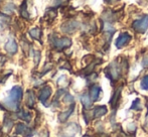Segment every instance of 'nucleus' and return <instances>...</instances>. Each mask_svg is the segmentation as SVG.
I'll return each instance as SVG.
<instances>
[{
    "mask_svg": "<svg viewBox=\"0 0 148 137\" xmlns=\"http://www.w3.org/2000/svg\"><path fill=\"white\" fill-rule=\"evenodd\" d=\"M21 98H22V89L18 86L13 87L12 90L10 91L8 97L4 101V105L6 106L7 109L16 110L18 107V103H19Z\"/></svg>",
    "mask_w": 148,
    "mask_h": 137,
    "instance_id": "1",
    "label": "nucleus"
},
{
    "mask_svg": "<svg viewBox=\"0 0 148 137\" xmlns=\"http://www.w3.org/2000/svg\"><path fill=\"white\" fill-rule=\"evenodd\" d=\"M132 27L139 34H144L148 27V15L139 20H135L132 24Z\"/></svg>",
    "mask_w": 148,
    "mask_h": 137,
    "instance_id": "2",
    "label": "nucleus"
},
{
    "mask_svg": "<svg viewBox=\"0 0 148 137\" xmlns=\"http://www.w3.org/2000/svg\"><path fill=\"white\" fill-rule=\"evenodd\" d=\"M131 39V35L124 32V34H121L118 36V38L116 39V47L118 49H121V47H125L126 45H128V42Z\"/></svg>",
    "mask_w": 148,
    "mask_h": 137,
    "instance_id": "3",
    "label": "nucleus"
},
{
    "mask_svg": "<svg viewBox=\"0 0 148 137\" xmlns=\"http://www.w3.org/2000/svg\"><path fill=\"white\" fill-rule=\"evenodd\" d=\"M53 43L57 49H64L72 45V41L69 38H53Z\"/></svg>",
    "mask_w": 148,
    "mask_h": 137,
    "instance_id": "4",
    "label": "nucleus"
},
{
    "mask_svg": "<svg viewBox=\"0 0 148 137\" xmlns=\"http://www.w3.org/2000/svg\"><path fill=\"white\" fill-rule=\"evenodd\" d=\"M51 88H49V87H45V88L40 91V94H39V100H40L43 104H45L47 100L49 98V96H51Z\"/></svg>",
    "mask_w": 148,
    "mask_h": 137,
    "instance_id": "5",
    "label": "nucleus"
},
{
    "mask_svg": "<svg viewBox=\"0 0 148 137\" xmlns=\"http://www.w3.org/2000/svg\"><path fill=\"white\" fill-rule=\"evenodd\" d=\"M100 92H101V88H100V86H98V85H94V86H92L91 89H90V97L92 98V100L97 101L98 99H99Z\"/></svg>",
    "mask_w": 148,
    "mask_h": 137,
    "instance_id": "6",
    "label": "nucleus"
},
{
    "mask_svg": "<svg viewBox=\"0 0 148 137\" xmlns=\"http://www.w3.org/2000/svg\"><path fill=\"white\" fill-rule=\"evenodd\" d=\"M5 49L10 53H14L17 51V45H16L15 40L14 39H9L7 41V43L5 45Z\"/></svg>",
    "mask_w": 148,
    "mask_h": 137,
    "instance_id": "7",
    "label": "nucleus"
},
{
    "mask_svg": "<svg viewBox=\"0 0 148 137\" xmlns=\"http://www.w3.org/2000/svg\"><path fill=\"white\" fill-rule=\"evenodd\" d=\"M62 28V30H64V32H69V34H70V32H75V30L78 28V23H77V22H75V21L69 22L68 24H64Z\"/></svg>",
    "mask_w": 148,
    "mask_h": 137,
    "instance_id": "8",
    "label": "nucleus"
},
{
    "mask_svg": "<svg viewBox=\"0 0 148 137\" xmlns=\"http://www.w3.org/2000/svg\"><path fill=\"white\" fill-rule=\"evenodd\" d=\"M106 112H107V108H106L105 106H100V107L96 108L94 113H95V117H101Z\"/></svg>",
    "mask_w": 148,
    "mask_h": 137,
    "instance_id": "9",
    "label": "nucleus"
},
{
    "mask_svg": "<svg viewBox=\"0 0 148 137\" xmlns=\"http://www.w3.org/2000/svg\"><path fill=\"white\" fill-rule=\"evenodd\" d=\"M81 101H82L83 105H84L86 108L91 107V105H92L91 97L88 96V95H86V94H85V95H83V96L81 97Z\"/></svg>",
    "mask_w": 148,
    "mask_h": 137,
    "instance_id": "10",
    "label": "nucleus"
},
{
    "mask_svg": "<svg viewBox=\"0 0 148 137\" xmlns=\"http://www.w3.org/2000/svg\"><path fill=\"white\" fill-rule=\"evenodd\" d=\"M30 130L28 129L26 126H24V125H22V124H19V125L17 126V133H23V134H25L26 136H31L30 135Z\"/></svg>",
    "mask_w": 148,
    "mask_h": 137,
    "instance_id": "11",
    "label": "nucleus"
},
{
    "mask_svg": "<svg viewBox=\"0 0 148 137\" xmlns=\"http://www.w3.org/2000/svg\"><path fill=\"white\" fill-rule=\"evenodd\" d=\"M30 35L35 39H39L41 35V32L39 28H33V29L30 30Z\"/></svg>",
    "mask_w": 148,
    "mask_h": 137,
    "instance_id": "12",
    "label": "nucleus"
},
{
    "mask_svg": "<svg viewBox=\"0 0 148 137\" xmlns=\"http://www.w3.org/2000/svg\"><path fill=\"white\" fill-rule=\"evenodd\" d=\"M120 92H121V90H120V89H118V90L115 92V94H114L113 98H112L111 102H110V103H111L113 106L115 105V104H117L118 100H119V98H120Z\"/></svg>",
    "mask_w": 148,
    "mask_h": 137,
    "instance_id": "13",
    "label": "nucleus"
},
{
    "mask_svg": "<svg viewBox=\"0 0 148 137\" xmlns=\"http://www.w3.org/2000/svg\"><path fill=\"white\" fill-rule=\"evenodd\" d=\"M141 88L143 89V90H147L148 89V75L147 76H145L144 78L141 80Z\"/></svg>",
    "mask_w": 148,
    "mask_h": 137,
    "instance_id": "14",
    "label": "nucleus"
},
{
    "mask_svg": "<svg viewBox=\"0 0 148 137\" xmlns=\"http://www.w3.org/2000/svg\"><path fill=\"white\" fill-rule=\"evenodd\" d=\"M21 15H22V17H24V18L29 17V14H28L27 10H26V3L25 2L23 3V6H21Z\"/></svg>",
    "mask_w": 148,
    "mask_h": 137,
    "instance_id": "15",
    "label": "nucleus"
},
{
    "mask_svg": "<svg viewBox=\"0 0 148 137\" xmlns=\"http://www.w3.org/2000/svg\"><path fill=\"white\" fill-rule=\"evenodd\" d=\"M73 109H74V107H73L72 109H70V110H69V111L66 112V113L60 114V121H64V120H66V118L69 117V115H70V114H72V112H73Z\"/></svg>",
    "mask_w": 148,
    "mask_h": 137,
    "instance_id": "16",
    "label": "nucleus"
},
{
    "mask_svg": "<svg viewBox=\"0 0 148 137\" xmlns=\"http://www.w3.org/2000/svg\"><path fill=\"white\" fill-rule=\"evenodd\" d=\"M131 109H132V110H139V109H141V108H140V100H139V99H136V100L133 102L132 106H131Z\"/></svg>",
    "mask_w": 148,
    "mask_h": 137,
    "instance_id": "17",
    "label": "nucleus"
},
{
    "mask_svg": "<svg viewBox=\"0 0 148 137\" xmlns=\"http://www.w3.org/2000/svg\"><path fill=\"white\" fill-rule=\"evenodd\" d=\"M19 117H21L23 120H29L30 119V115L28 113H25L24 111L20 112V113H19Z\"/></svg>",
    "mask_w": 148,
    "mask_h": 137,
    "instance_id": "18",
    "label": "nucleus"
},
{
    "mask_svg": "<svg viewBox=\"0 0 148 137\" xmlns=\"http://www.w3.org/2000/svg\"><path fill=\"white\" fill-rule=\"evenodd\" d=\"M33 102H34V100H33V95H32V92H28V99H27V104L29 106L33 105Z\"/></svg>",
    "mask_w": 148,
    "mask_h": 137,
    "instance_id": "19",
    "label": "nucleus"
},
{
    "mask_svg": "<svg viewBox=\"0 0 148 137\" xmlns=\"http://www.w3.org/2000/svg\"><path fill=\"white\" fill-rule=\"evenodd\" d=\"M106 1H108V2H112V1H115V0H106Z\"/></svg>",
    "mask_w": 148,
    "mask_h": 137,
    "instance_id": "20",
    "label": "nucleus"
},
{
    "mask_svg": "<svg viewBox=\"0 0 148 137\" xmlns=\"http://www.w3.org/2000/svg\"><path fill=\"white\" fill-rule=\"evenodd\" d=\"M146 118H148V114H147V116H146Z\"/></svg>",
    "mask_w": 148,
    "mask_h": 137,
    "instance_id": "21",
    "label": "nucleus"
}]
</instances>
